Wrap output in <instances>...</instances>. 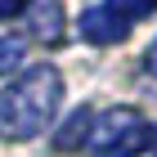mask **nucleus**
<instances>
[{
  "mask_svg": "<svg viewBox=\"0 0 157 157\" xmlns=\"http://www.w3.org/2000/svg\"><path fill=\"white\" fill-rule=\"evenodd\" d=\"M85 148L94 157H139L157 148V126L135 108H103L90 121Z\"/></svg>",
  "mask_w": 157,
  "mask_h": 157,
  "instance_id": "2",
  "label": "nucleus"
},
{
  "mask_svg": "<svg viewBox=\"0 0 157 157\" xmlns=\"http://www.w3.org/2000/svg\"><path fill=\"white\" fill-rule=\"evenodd\" d=\"M32 32L40 40H59L63 36V5L59 0H32Z\"/></svg>",
  "mask_w": 157,
  "mask_h": 157,
  "instance_id": "4",
  "label": "nucleus"
},
{
  "mask_svg": "<svg viewBox=\"0 0 157 157\" xmlns=\"http://www.w3.org/2000/svg\"><path fill=\"white\" fill-rule=\"evenodd\" d=\"M144 67H148V72L157 76V40H153V45H148V54H144Z\"/></svg>",
  "mask_w": 157,
  "mask_h": 157,
  "instance_id": "8",
  "label": "nucleus"
},
{
  "mask_svg": "<svg viewBox=\"0 0 157 157\" xmlns=\"http://www.w3.org/2000/svg\"><path fill=\"white\" fill-rule=\"evenodd\" d=\"M27 5L32 0H0V18H18V13H27Z\"/></svg>",
  "mask_w": 157,
  "mask_h": 157,
  "instance_id": "7",
  "label": "nucleus"
},
{
  "mask_svg": "<svg viewBox=\"0 0 157 157\" xmlns=\"http://www.w3.org/2000/svg\"><path fill=\"white\" fill-rule=\"evenodd\" d=\"M63 103V76L59 67L36 63L13 76V85L0 90V135L5 139H36L49 130Z\"/></svg>",
  "mask_w": 157,
  "mask_h": 157,
  "instance_id": "1",
  "label": "nucleus"
},
{
  "mask_svg": "<svg viewBox=\"0 0 157 157\" xmlns=\"http://www.w3.org/2000/svg\"><path fill=\"white\" fill-rule=\"evenodd\" d=\"M157 9V0H99L94 9L81 13V36L90 45H117V40L130 36L135 23H144L148 13Z\"/></svg>",
  "mask_w": 157,
  "mask_h": 157,
  "instance_id": "3",
  "label": "nucleus"
},
{
  "mask_svg": "<svg viewBox=\"0 0 157 157\" xmlns=\"http://www.w3.org/2000/svg\"><path fill=\"white\" fill-rule=\"evenodd\" d=\"M90 121H94V108H76V112H72V121H67V126L54 135V148H59V153L81 148L85 139H90Z\"/></svg>",
  "mask_w": 157,
  "mask_h": 157,
  "instance_id": "5",
  "label": "nucleus"
},
{
  "mask_svg": "<svg viewBox=\"0 0 157 157\" xmlns=\"http://www.w3.org/2000/svg\"><path fill=\"white\" fill-rule=\"evenodd\" d=\"M23 59H27V40L13 32H0V76H9Z\"/></svg>",
  "mask_w": 157,
  "mask_h": 157,
  "instance_id": "6",
  "label": "nucleus"
}]
</instances>
